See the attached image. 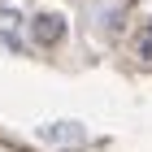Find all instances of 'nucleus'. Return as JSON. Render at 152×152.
I'll return each mask as SVG.
<instances>
[{"mask_svg":"<svg viewBox=\"0 0 152 152\" xmlns=\"http://www.w3.org/2000/svg\"><path fill=\"white\" fill-rule=\"evenodd\" d=\"M31 39L44 44V48L61 44V39H65V18H61V13H35V18H31Z\"/></svg>","mask_w":152,"mask_h":152,"instance_id":"obj_1","label":"nucleus"},{"mask_svg":"<svg viewBox=\"0 0 152 152\" xmlns=\"http://www.w3.org/2000/svg\"><path fill=\"white\" fill-rule=\"evenodd\" d=\"M39 135L52 139V143H83V130H78V126H44Z\"/></svg>","mask_w":152,"mask_h":152,"instance_id":"obj_2","label":"nucleus"},{"mask_svg":"<svg viewBox=\"0 0 152 152\" xmlns=\"http://www.w3.org/2000/svg\"><path fill=\"white\" fill-rule=\"evenodd\" d=\"M139 57H143V61H152V22L143 26V35H139Z\"/></svg>","mask_w":152,"mask_h":152,"instance_id":"obj_3","label":"nucleus"}]
</instances>
